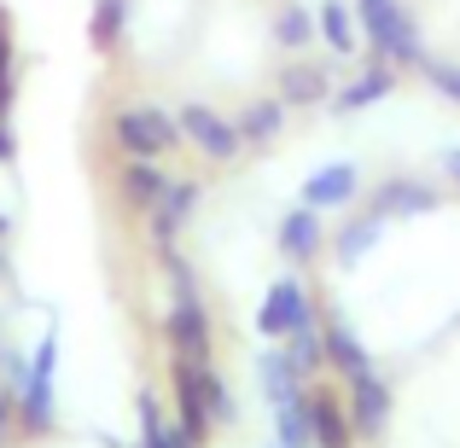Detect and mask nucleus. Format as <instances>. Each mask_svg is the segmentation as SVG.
<instances>
[{"label": "nucleus", "mask_w": 460, "mask_h": 448, "mask_svg": "<svg viewBox=\"0 0 460 448\" xmlns=\"http://www.w3.org/2000/svg\"><path fill=\"white\" fill-rule=\"evenodd\" d=\"M356 12H361V30H367L373 53L385 65H426V47H420V30L402 0H356Z\"/></svg>", "instance_id": "nucleus-1"}, {"label": "nucleus", "mask_w": 460, "mask_h": 448, "mask_svg": "<svg viewBox=\"0 0 460 448\" xmlns=\"http://www.w3.org/2000/svg\"><path fill=\"white\" fill-rule=\"evenodd\" d=\"M111 135L117 146H123V157H169L181 146V123L164 111V105H123V111L111 117Z\"/></svg>", "instance_id": "nucleus-2"}, {"label": "nucleus", "mask_w": 460, "mask_h": 448, "mask_svg": "<svg viewBox=\"0 0 460 448\" xmlns=\"http://www.w3.org/2000/svg\"><path fill=\"white\" fill-rule=\"evenodd\" d=\"M314 326V303L304 292V280L297 274H286V280H274L269 292H262V309H257V332L274 338V344H286V338L309 332Z\"/></svg>", "instance_id": "nucleus-3"}, {"label": "nucleus", "mask_w": 460, "mask_h": 448, "mask_svg": "<svg viewBox=\"0 0 460 448\" xmlns=\"http://www.w3.org/2000/svg\"><path fill=\"white\" fill-rule=\"evenodd\" d=\"M175 123H181V140H187V146H199L210 163H234V157L245 152L234 117H222L216 105H204V100H187V105L175 111Z\"/></svg>", "instance_id": "nucleus-4"}, {"label": "nucleus", "mask_w": 460, "mask_h": 448, "mask_svg": "<svg viewBox=\"0 0 460 448\" xmlns=\"http://www.w3.org/2000/svg\"><path fill=\"white\" fill-rule=\"evenodd\" d=\"M53 373H58V338L47 332L41 344H35V356H30V373H23V419H30L35 431L41 426H53Z\"/></svg>", "instance_id": "nucleus-5"}, {"label": "nucleus", "mask_w": 460, "mask_h": 448, "mask_svg": "<svg viewBox=\"0 0 460 448\" xmlns=\"http://www.w3.org/2000/svg\"><path fill=\"white\" fill-rule=\"evenodd\" d=\"M367 210L385 215V222H408V215H420V210H438V192H431L420 175H385L379 187H373Z\"/></svg>", "instance_id": "nucleus-6"}, {"label": "nucleus", "mask_w": 460, "mask_h": 448, "mask_svg": "<svg viewBox=\"0 0 460 448\" xmlns=\"http://www.w3.org/2000/svg\"><path fill=\"white\" fill-rule=\"evenodd\" d=\"M361 198V169L356 163H321L304 180V204L309 210H344V204Z\"/></svg>", "instance_id": "nucleus-7"}, {"label": "nucleus", "mask_w": 460, "mask_h": 448, "mask_svg": "<svg viewBox=\"0 0 460 448\" xmlns=\"http://www.w3.org/2000/svg\"><path fill=\"white\" fill-rule=\"evenodd\" d=\"M169 332H175V344H181V356H187V361H210V314H204L199 297H192L187 274H181V303H175Z\"/></svg>", "instance_id": "nucleus-8"}, {"label": "nucleus", "mask_w": 460, "mask_h": 448, "mask_svg": "<svg viewBox=\"0 0 460 448\" xmlns=\"http://www.w3.org/2000/svg\"><path fill=\"white\" fill-rule=\"evenodd\" d=\"M274 245H280V257H292V262H309V257H321V245H326V222H321V210H286L280 215V227H274Z\"/></svg>", "instance_id": "nucleus-9"}, {"label": "nucleus", "mask_w": 460, "mask_h": 448, "mask_svg": "<svg viewBox=\"0 0 460 448\" xmlns=\"http://www.w3.org/2000/svg\"><path fill=\"white\" fill-rule=\"evenodd\" d=\"M314 41H321L332 58H349L361 47L356 6H349V0H321V6H314Z\"/></svg>", "instance_id": "nucleus-10"}, {"label": "nucleus", "mask_w": 460, "mask_h": 448, "mask_svg": "<svg viewBox=\"0 0 460 448\" xmlns=\"http://www.w3.org/2000/svg\"><path fill=\"white\" fill-rule=\"evenodd\" d=\"M192 210H199V180H175V175H169L164 198H157L152 210H146V215H152V233L169 245V239H175L181 227L192 222Z\"/></svg>", "instance_id": "nucleus-11"}, {"label": "nucleus", "mask_w": 460, "mask_h": 448, "mask_svg": "<svg viewBox=\"0 0 460 448\" xmlns=\"http://www.w3.org/2000/svg\"><path fill=\"white\" fill-rule=\"evenodd\" d=\"M396 93V65H373V70H361L349 88H332V111H367V105H379V100H391Z\"/></svg>", "instance_id": "nucleus-12"}, {"label": "nucleus", "mask_w": 460, "mask_h": 448, "mask_svg": "<svg viewBox=\"0 0 460 448\" xmlns=\"http://www.w3.org/2000/svg\"><path fill=\"white\" fill-rule=\"evenodd\" d=\"M257 384H262V396H269V408L274 402H292V396H304V367L292 361V349H269V356H257Z\"/></svg>", "instance_id": "nucleus-13"}, {"label": "nucleus", "mask_w": 460, "mask_h": 448, "mask_svg": "<svg viewBox=\"0 0 460 448\" xmlns=\"http://www.w3.org/2000/svg\"><path fill=\"white\" fill-rule=\"evenodd\" d=\"M274 100L280 105H321V100H332V76H326V65H286Z\"/></svg>", "instance_id": "nucleus-14"}, {"label": "nucleus", "mask_w": 460, "mask_h": 448, "mask_svg": "<svg viewBox=\"0 0 460 448\" xmlns=\"http://www.w3.org/2000/svg\"><path fill=\"white\" fill-rule=\"evenodd\" d=\"M321 349H326V361H332L338 373H349V379H361V373H373V349L361 344V338L349 332L344 321H326V332H321Z\"/></svg>", "instance_id": "nucleus-15"}, {"label": "nucleus", "mask_w": 460, "mask_h": 448, "mask_svg": "<svg viewBox=\"0 0 460 448\" xmlns=\"http://www.w3.org/2000/svg\"><path fill=\"white\" fill-rule=\"evenodd\" d=\"M234 128H239V140H245V146H274V140H280V128H286V105L274 100H251L245 111L234 117Z\"/></svg>", "instance_id": "nucleus-16"}, {"label": "nucleus", "mask_w": 460, "mask_h": 448, "mask_svg": "<svg viewBox=\"0 0 460 448\" xmlns=\"http://www.w3.org/2000/svg\"><path fill=\"white\" fill-rule=\"evenodd\" d=\"M269 41L280 47V53H304V47H314V6L286 0V6L274 12V23H269Z\"/></svg>", "instance_id": "nucleus-17"}, {"label": "nucleus", "mask_w": 460, "mask_h": 448, "mask_svg": "<svg viewBox=\"0 0 460 448\" xmlns=\"http://www.w3.org/2000/svg\"><path fill=\"white\" fill-rule=\"evenodd\" d=\"M385 239V215H373V210H361L356 222L344 227V233L332 239V257H338V268H361V257H367L373 245Z\"/></svg>", "instance_id": "nucleus-18"}, {"label": "nucleus", "mask_w": 460, "mask_h": 448, "mask_svg": "<svg viewBox=\"0 0 460 448\" xmlns=\"http://www.w3.org/2000/svg\"><path fill=\"white\" fill-rule=\"evenodd\" d=\"M356 384V431H385V419H391V391H385L379 373H361Z\"/></svg>", "instance_id": "nucleus-19"}, {"label": "nucleus", "mask_w": 460, "mask_h": 448, "mask_svg": "<svg viewBox=\"0 0 460 448\" xmlns=\"http://www.w3.org/2000/svg\"><path fill=\"white\" fill-rule=\"evenodd\" d=\"M164 187H169V175H164L157 163H146V157H128V163H123V198H128V204L152 210V204L164 198Z\"/></svg>", "instance_id": "nucleus-20"}, {"label": "nucleus", "mask_w": 460, "mask_h": 448, "mask_svg": "<svg viewBox=\"0 0 460 448\" xmlns=\"http://www.w3.org/2000/svg\"><path fill=\"white\" fill-rule=\"evenodd\" d=\"M309 437L314 448H349V419L338 402H326V396H309Z\"/></svg>", "instance_id": "nucleus-21"}, {"label": "nucleus", "mask_w": 460, "mask_h": 448, "mask_svg": "<svg viewBox=\"0 0 460 448\" xmlns=\"http://www.w3.org/2000/svg\"><path fill=\"white\" fill-rule=\"evenodd\" d=\"M274 437H280L286 448H309V391L292 396V402H274Z\"/></svg>", "instance_id": "nucleus-22"}, {"label": "nucleus", "mask_w": 460, "mask_h": 448, "mask_svg": "<svg viewBox=\"0 0 460 448\" xmlns=\"http://www.w3.org/2000/svg\"><path fill=\"white\" fill-rule=\"evenodd\" d=\"M128 12H135V0H100V6H93V41L100 47H117L123 41V30H128Z\"/></svg>", "instance_id": "nucleus-23"}, {"label": "nucleus", "mask_w": 460, "mask_h": 448, "mask_svg": "<svg viewBox=\"0 0 460 448\" xmlns=\"http://www.w3.org/2000/svg\"><path fill=\"white\" fill-rule=\"evenodd\" d=\"M140 426H146V443H140V448H192L187 431H164V419H157V402H152V396L140 402Z\"/></svg>", "instance_id": "nucleus-24"}, {"label": "nucleus", "mask_w": 460, "mask_h": 448, "mask_svg": "<svg viewBox=\"0 0 460 448\" xmlns=\"http://www.w3.org/2000/svg\"><path fill=\"white\" fill-rule=\"evenodd\" d=\"M286 349H292V361L297 367H304V379L314 367H321L326 361V349H321V326H309V332H297V338H286Z\"/></svg>", "instance_id": "nucleus-25"}, {"label": "nucleus", "mask_w": 460, "mask_h": 448, "mask_svg": "<svg viewBox=\"0 0 460 448\" xmlns=\"http://www.w3.org/2000/svg\"><path fill=\"white\" fill-rule=\"evenodd\" d=\"M420 70L431 76V88H438L443 100H455V105H460V65H443V58H426Z\"/></svg>", "instance_id": "nucleus-26"}, {"label": "nucleus", "mask_w": 460, "mask_h": 448, "mask_svg": "<svg viewBox=\"0 0 460 448\" xmlns=\"http://www.w3.org/2000/svg\"><path fill=\"white\" fill-rule=\"evenodd\" d=\"M443 169H449V175H455V187H460V146L443 152Z\"/></svg>", "instance_id": "nucleus-27"}, {"label": "nucleus", "mask_w": 460, "mask_h": 448, "mask_svg": "<svg viewBox=\"0 0 460 448\" xmlns=\"http://www.w3.org/2000/svg\"><path fill=\"white\" fill-rule=\"evenodd\" d=\"M6 419H12V396L0 391V437H6Z\"/></svg>", "instance_id": "nucleus-28"}, {"label": "nucleus", "mask_w": 460, "mask_h": 448, "mask_svg": "<svg viewBox=\"0 0 460 448\" xmlns=\"http://www.w3.org/2000/svg\"><path fill=\"white\" fill-rule=\"evenodd\" d=\"M6 157H12V128L0 123V163H6Z\"/></svg>", "instance_id": "nucleus-29"}, {"label": "nucleus", "mask_w": 460, "mask_h": 448, "mask_svg": "<svg viewBox=\"0 0 460 448\" xmlns=\"http://www.w3.org/2000/svg\"><path fill=\"white\" fill-rule=\"evenodd\" d=\"M0 245H6V215H0Z\"/></svg>", "instance_id": "nucleus-30"}, {"label": "nucleus", "mask_w": 460, "mask_h": 448, "mask_svg": "<svg viewBox=\"0 0 460 448\" xmlns=\"http://www.w3.org/2000/svg\"><path fill=\"white\" fill-rule=\"evenodd\" d=\"M274 448H286V443H274Z\"/></svg>", "instance_id": "nucleus-31"}]
</instances>
